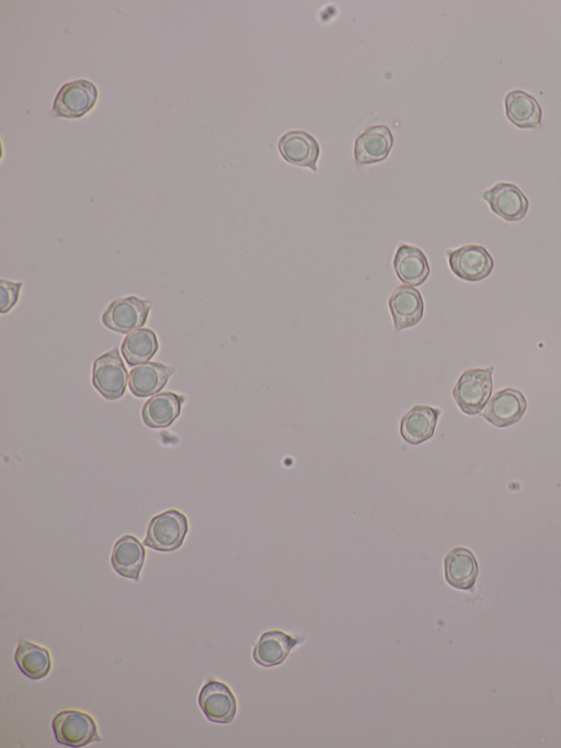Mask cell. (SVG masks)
<instances>
[{
  "instance_id": "6da1fadb",
  "label": "cell",
  "mask_w": 561,
  "mask_h": 748,
  "mask_svg": "<svg viewBox=\"0 0 561 748\" xmlns=\"http://www.w3.org/2000/svg\"><path fill=\"white\" fill-rule=\"evenodd\" d=\"M495 367L466 370L453 389V398L460 410L469 416L483 413L494 389Z\"/></svg>"
},
{
  "instance_id": "7a4b0ae2",
  "label": "cell",
  "mask_w": 561,
  "mask_h": 748,
  "mask_svg": "<svg viewBox=\"0 0 561 748\" xmlns=\"http://www.w3.org/2000/svg\"><path fill=\"white\" fill-rule=\"evenodd\" d=\"M189 521L176 509L155 516L147 528L146 547L160 552L178 550L188 535Z\"/></svg>"
},
{
  "instance_id": "3957f363",
  "label": "cell",
  "mask_w": 561,
  "mask_h": 748,
  "mask_svg": "<svg viewBox=\"0 0 561 748\" xmlns=\"http://www.w3.org/2000/svg\"><path fill=\"white\" fill-rule=\"evenodd\" d=\"M55 739L67 747H84L101 742L98 725L90 714L77 710L57 713L52 721Z\"/></svg>"
},
{
  "instance_id": "277c9868",
  "label": "cell",
  "mask_w": 561,
  "mask_h": 748,
  "mask_svg": "<svg viewBox=\"0 0 561 748\" xmlns=\"http://www.w3.org/2000/svg\"><path fill=\"white\" fill-rule=\"evenodd\" d=\"M99 90L87 79L66 83L54 99L53 113L57 117L79 119L87 115L97 104Z\"/></svg>"
},
{
  "instance_id": "5b68a950",
  "label": "cell",
  "mask_w": 561,
  "mask_h": 748,
  "mask_svg": "<svg viewBox=\"0 0 561 748\" xmlns=\"http://www.w3.org/2000/svg\"><path fill=\"white\" fill-rule=\"evenodd\" d=\"M152 303L137 297L114 300L101 316L102 324L109 330L129 334L140 330L150 316Z\"/></svg>"
},
{
  "instance_id": "8992f818",
  "label": "cell",
  "mask_w": 561,
  "mask_h": 748,
  "mask_svg": "<svg viewBox=\"0 0 561 748\" xmlns=\"http://www.w3.org/2000/svg\"><path fill=\"white\" fill-rule=\"evenodd\" d=\"M129 372L123 364L119 349L100 356L94 362L93 383L103 398L119 400L127 391Z\"/></svg>"
},
{
  "instance_id": "52a82bcc",
  "label": "cell",
  "mask_w": 561,
  "mask_h": 748,
  "mask_svg": "<svg viewBox=\"0 0 561 748\" xmlns=\"http://www.w3.org/2000/svg\"><path fill=\"white\" fill-rule=\"evenodd\" d=\"M453 274L467 282L488 278L495 269L494 258L484 246L465 245L446 252Z\"/></svg>"
},
{
  "instance_id": "ba28073f",
  "label": "cell",
  "mask_w": 561,
  "mask_h": 748,
  "mask_svg": "<svg viewBox=\"0 0 561 748\" xmlns=\"http://www.w3.org/2000/svg\"><path fill=\"white\" fill-rule=\"evenodd\" d=\"M492 212L507 222L522 221L530 210V202L524 192L514 184L498 183L483 192Z\"/></svg>"
},
{
  "instance_id": "9c48e42d",
  "label": "cell",
  "mask_w": 561,
  "mask_h": 748,
  "mask_svg": "<svg viewBox=\"0 0 561 748\" xmlns=\"http://www.w3.org/2000/svg\"><path fill=\"white\" fill-rule=\"evenodd\" d=\"M199 705L204 716L214 723L228 724L236 717V697L231 688L219 680H210L202 687Z\"/></svg>"
},
{
  "instance_id": "30bf717a",
  "label": "cell",
  "mask_w": 561,
  "mask_h": 748,
  "mask_svg": "<svg viewBox=\"0 0 561 748\" xmlns=\"http://www.w3.org/2000/svg\"><path fill=\"white\" fill-rule=\"evenodd\" d=\"M528 401L524 394L515 389L497 392L488 402L482 415L486 421L498 428H507L521 421Z\"/></svg>"
},
{
  "instance_id": "8fae6325",
  "label": "cell",
  "mask_w": 561,
  "mask_h": 748,
  "mask_svg": "<svg viewBox=\"0 0 561 748\" xmlns=\"http://www.w3.org/2000/svg\"><path fill=\"white\" fill-rule=\"evenodd\" d=\"M278 146L286 162L317 172V162L322 150L312 134L305 131H290L281 136Z\"/></svg>"
},
{
  "instance_id": "7c38bea8",
  "label": "cell",
  "mask_w": 561,
  "mask_h": 748,
  "mask_svg": "<svg viewBox=\"0 0 561 748\" xmlns=\"http://www.w3.org/2000/svg\"><path fill=\"white\" fill-rule=\"evenodd\" d=\"M394 321L395 332L399 333L415 327L425 314V302L421 293L414 287L400 286L388 301Z\"/></svg>"
},
{
  "instance_id": "4fadbf2b",
  "label": "cell",
  "mask_w": 561,
  "mask_h": 748,
  "mask_svg": "<svg viewBox=\"0 0 561 748\" xmlns=\"http://www.w3.org/2000/svg\"><path fill=\"white\" fill-rule=\"evenodd\" d=\"M394 135L386 126H373L361 133L354 145L358 165H372L386 160L393 150Z\"/></svg>"
},
{
  "instance_id": "5bb4252c",
  "label": "cell",
  "mask_w": 561,
  "mask_h": 748,
  "mask_svg": "<svg viewBox=\"0 0 561 748\" xmlns=\"http://www.w3.org/2000/svg\"><path fill=\"white\" fill-rule=\"evenodd\" d=\"M441 410L429 405H417L403 417L400 435L412 446L430 440L435 434Z\"/></svg>"
},
{
  "instance_id": "9a60e30c",
  "label": "cell",
  "mask_w": 561,
  "mask_h": 748,
  "mask_svg": "<svg viewBox=\"0 0 561 748\" xmlns=\"http://www.w3.org/2000/svg\"><path fill=\"white\" fill-rule=\"evenodd\" d=\"M506 115L514 127L535 130L542 127L543 109L540 102L522 89H513L505 97Z\"/></svg>"
},
{
  "instance_id": "2e32d148",
  "label": "cell",
  "mask_w": 561,
  "mask_h": 748,
  "mask_svg": "<svg viewBox=\"0 0 561 748\" xmlns=\"http://www.w3.org/2000/svg\"><path fill=\"white\" fill-rule=\"evenodd\" d=\"M444 572L449 585L472 592L479 574L475 554L463 547L453 549L444 560Z\"/></svg>"
},
{
  "instance_id": "e0dca14e",
  "label": "cell",
  "mask_w": 561,
  "mask_h": 748,
  "mask_svg": "<svg viewBox=\"0 0 561 748\" xmlns=\"http://www.w3.org/2000/svg\"><path fill=\"white\" fill-rule=\"evenodd\" d=\"M393 265L397 277L406 283V286H422L430 276L429 260L416 246L400 245L394 256Z\"/></svg>"
},
{
  "instance_id": "ac0fdd59",
  "label": "cell",
  "mask_w": 561,
  "mask_h": 748,
  "mask_svg": "<svg viewBox=\"0 0 561 748\" xmlns=\"http://www.w3.org/2000/svg\"><path fill=\"white\" fill-rule=\"evenodd\" d=\"M145 557L146 551L139 539L130 535L123 536L114 544L111 564L121 576L139 582Z\"/></svg>"
},
{
  "instance_id": "d6986e66",
  "label": "cell",
  "mask_w": 561,
  "mask_h": 748,
  "mask_svg": "<svg viewBox=\"0 0 561 748\" xmlns=\"http://www.w3.org/2000/svg\"><path fill=\"white\" fill-rule=\"evenodd\" d=\"M300 640L279 630L267 631L257 642L253 657L257 664L263 667L281 665Z\"/></svg>"
},
{
  "instance_id": "ffe728a7",
  "label": "cell",
  "mask_w": 561,
  "mask_h": 748,
  "mask_svg": "<svg viewBox=\"0 0 561 748\" xmlns=\"http://www.w3.org/2000/svg\"><path fill=\"white\" fill-rule=\"evenodd\" d=\"M175 372L173 367L159 362H147L131 371L130 390L137 398H148L162 391Z\"/></svg>"
},
{
  "instance_id": "44dd1931",
  "label": "cell",
  "mask_w": 561,
  "mask_h": 748,
  "mask_svg": "<svg viewBox=\"0 0 561 748\" xmlns=\"http://www.w3.org/2000/svg\"><path fill=\"white\" fill-rule=\"evenodd\" d=\"M185 396L174 392L156 394L143 407V421L150 428H166L173 424L181 413Z\"/></svg>"
},
{
  "instance_id": "7402d4cb",
  "label": "cell",
  "mask_w": 561,
  "mask_h": 748,
  "mask_svg": "<svg viewBox=\"0 0 561 748\" xmlns=\"http://www.w3.org/2000/svg\"><path fill=\"white\" fill-rule=\"evenodd\" d=\"M15 661L21 673L33 680L43 679L51 672L52 660L49 650L26 640L20 641Z\"/></svg>"
},
{
  "instance_id": "603a6c76",
  "label": "cell",
  "mask_w": 561,
  "mask_h": 748,
  "mask_svg": "<svg viewBox=\"0 0 561 748\" xmlns=\"http://www.w3.org/2000/svg\"><path fill=\"white\" fill-rule=\"evenodd\" d=\"M158 349V338L150 328H140L130 333L122 344L123 357L131 367L147 364Z\"/></svg>"
},
{
  "instance_id": "cb8c5ba5",
  "label": "cell",
  "mask_w": 561,
  "mask_h": 748,
  "mask_svg": "<svg viewBox=\"0 0 561 748\" xmlns=\"http://www.w3.org/2000/svg\"><path fill=\"white\" fill-rule=\"evenodd\" d=\"M22 288V282H13L2 280L0 281V301H2V312L3 314L13 310L20 298V291Z\"/></svg>"
}]
</instances>
